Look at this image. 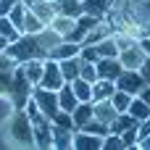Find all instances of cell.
Instances as JSON below:
<instances>
[{
	"label": "cell",
	"mask_w": 150,
	"mask_h": 150,
	"mask_svg": "<svg viewBox=\"0 0 150 150\" xmlns=\"http://www.w3.org/2000/svg\"><path fill=\"white\" fill-rule=\"evenodd\" d=\"M74 150H103V137L84 129H74Z\"/></svg>",
	"instance_id": "obj_9"
},
{
	"label": "cell",
	"mask_w": 150,
	"mask_h": 150,
	"mask_svg": "<svg viewBox=\"0 0 150 150\" xmlns=\"http://www.w3.org/2000/svg\"><path fill=\"white\" fill-rule=\"evenodd\" d=\"M63 84H66V79H63L61 63L53 61V58H45V71H42L40 87H45V90H61Z\"/></svg>",
	"instance_id": "obj_7"
},
{
	"label": "cell",
	"mask_w": 150,
	"mask_h": 150,
	"mask_svg": "<svg viewBox=\"0 0 150 150\" xmlns=\"http://www.w3.org/2000/svg\"><path fill=\"white\" fill-rule=\"evenodd\" d=\"M140 74L145 76V82L150 84V55L145 58V61H142V66H140Z\"/></svg>",
	"instance_id": "obj_39"
},
{
	"label": "cell",
	"mask_w": 150,
	"mask_h": 150,
	"mask_svg": "<svg viewBox=\"0 0 150 150\" xmlns=\"http://www.w3.org/2000/svg\"><path fill=\"white\" fill-rule=\"evenodd\" d=\"M111 3L113 0H82V8L87 16H95V18H105L108 11H111Z\"/></svg>",
	"instance_id": "obj_15"
},
{
	"label": "cell",
	"mask_w": 150,
	"mask_h": 150,
	"mask_svg": "<svg viewBox=\"0 0 150 150\" xmlns=\"http://www.w3.org/2000/svg\"><path fill=\"white\" fill-rule=\"evenodd\" d=\"M129 113H132L134 119H140V121H142V119H148V116H150V105L140 98V95H134V98H132V103H129Z\"/></svg>",
	"instance_id": "obj_27"
},
{
	"label": "cell",
	"mask_w": 150,
	"mask_h": 150,
	"mask_svg": "<svg viewBox=\"0 0 150 150\" xmlns=\"http://www.w3.org/2000/svg\"><path fill=\"white\" fill-rule=\"evenodd\" d=\"M79 42H71V40H61L50 53H47V58H53V61H66V58H74V55H79Z\"/></svg>",
	"instance_id": "obj_11"
},
{
	"label": "cell",
	"mask_w": 150,
	"mask_h": 150,
	"mask_svg": "<svg viewBox=\"0 0 150 150\" xmlns=\"http://www.w3.org/2000/svg\"><path fill=\"white\" fill-rule=\"evenodd\" d=\"M137 148H142V150H150V134L145 137V140H142V142H140V145H137Z\"/></svg>",
	"instance_id": "obj_43"
},
{
	"label": "cell",
	"mask_w": 150,
	"mask_h": 150,
	"mask_svg": "<svg viewBox=\"0 0 150 150\" xmlns=\"http://www.w3.org/2000/svg\"><path fill=\"white\" fill-rule=\"evenodd\" d=\"M18 66H21L24 76H26V82L32 87H37L40 79H42V71H45V61H26V63H18Z\"/></svg>",
	"instance_id": "obj_14"
},
{
	"label": "cell",
	"mask_w": 150,
	"mask_h": 150,
	"mask_svg": "<svg viewBox=\"0 0 150 150\" xmlns=\"http://www.w3.org/2000/svg\"><path fill=\"white\" fill-rule=\"evenodd\" d=\"M108 16L116 32H132L140 40L150 26V0H113Z\"/></svg>",
	"instance_id": "obj_1"
},
{
	"label": "cell",
	"mask_w": 150,
	"mask_h": 150,
	"mask_svg": "<svg viewBox=\"0 0 150 150\" xmlns=\"http://www.w3.org/2000/svg\"><path fill=\"white\" fill-rule=\"evenodd\" d=\"M95 47H98L100 58H119V45H116L113 34L111 37H103L100 42H95Z\"/></svg>",
	"instance_id": "obj_25"
},
{
	"label": "cell",
	"mask_w": 150,
	"mask_h": 150,
	"mask_svg": "<svg viewBox=\"0 0 150 150\" xmlns=\"http://www.w3.org/2000/svg\"><path fill=\"white\" fill-rule=\"evenodd\" d=\"M8 45H11V40H8V37H3V34H0V50H8Z\"/></svg>",
	"instance_id": "obj_42"
},
{
	"label": "cell",
	"mask_w": 150,
	"mask_h": 150,
	"mask_svg": "<svg viewBox=\"0 0 150 150\" xmlns=\"http://www.w3.org/2000/svg\"><path fill=\"white\" fill-rule=\"evenodd\" d=\"M50 121H53V124H58V127H66V129H76V124H74V119H71V113H69V111H58Z\"/></svg>",
	"instance_id": "obj_33"
},
{
	"label": "cell",
	"mask_w": 150,
	"mask_h": 150,
	"mask_svg": "<svg viewBox=\"0 0 150 150\" xmlns=\"http://www.w3.org/2000/svg\"><path fill=\"white\" fill-rule=\"evenodd\" d=\"M55 11L61 16H71V18H79L84 13L82 8V0H55Z\"/></svg>",
	"instance_id": "obj_20"
},
{
	"label": "cell",
	"mask_w": 150,
	"mask_h": 150,
	"mask_svg": "<svg viewBox=\"0 0 150 150\" xmlns=\"http://www.w3.org/2000/svg\"><path fill=\"white\" fill-rule=\"evenodd\" d=\"M53 148L58 150H74V129L53 124Z\"/></svg>",
	"instance_id": "obj_12"
},
{
	"label": "cell",
	"mask_w": 150,
	"mask_h": 150,
	"mask_svg": "<svg viewBox=\"0 0 150 150\" xmlns=\"http://www.w3.org/2000/svg\"><path fill=\"white\" fill-rule=\"evenodd\" d=\"M0 34H3V37H8L11 42L21 37V32L16 29V24H13V21H11L8 16H0Z\"/></svg>",
	"instance_id": "obj_29"
},
{
	"label": "cell",
	"mask_w": 150,
	"mask_h": 150,
	"mask_svg": "<svg viewBox=\"0 0 150 150\" xmlns=\"http://www.w3.org/2000/svg\"><path fill=\"white\" fill-rule=\"evenodd\" d=\"M82 129H84V132H90V134L105 137V134L111 132V124H105V121H100V119H95V116H92V119H90V121H87V124H84Z\"/></svg>",
	"instance_id": "obj_28"
},
{
	"label": "cell",
	"mask_w": 150,
	"mask_h": 150,
	"mask_svg": "<svg viewBox=\"0 0 150 150\" xmlns=\"http://www.w3.org/2000/svg\"><path fill=\"white\" fill-rule=\"evenodd\" d=\"M45 26H47V24H45V21H42V18H40V16L32 11V8H26V13H24V26H21V34H24V32H29V34H37V32H42Z\"/></svg>",
	"instance_id": "obj_21"
},
{
	"label": "cell",
	"mask_w": 150,
	"mask_h": 150,
	"mask_svg": "<svg viewBox=\"0 0 150 150\" xmlns=\"http://www.w3.org/2000/svg\"><path fill=\"white\" fill-rule=\"evenodd\" d=\"M16 3H18V0H0V16H8Z\"/></svg>",
	"instance_id": "obj_38"
},
{
	"label": "cell",
	"mask_w": 150,
	"mask_h": 150,
	"mask_svg": "<svg viewBox=\"0 0 150 150\" xmlns=\"http://www.w3.org/2000/svg\"><path fill=\"white\" fill-rule=\"evenodd\" d=\"M79 58L87 61V63H98V61H100V53H98L95 45H82V47H79Z\"/></svg>",
	"instance_id": "obj_32"
},
{
	"label": "cell",
	"mask_w": 150,
	"mask_h": 150,
	"mask_svg": "<svg viewBox=\"0 0 150 150\" xmlns=\"http://www.w3.org/2000/svg\"><path fill=\"white\" fill-rule=\"evenodd\" d=\"M61 63V71H63V79L66 82H74L79 74H82V58L74 55V58H66V61H58Z\"/></svg>",
	"instance_id": "obj_18"
},
{
	"label": "cell",
	"mask_w": 150,
	"mask_h": 150,
	"mask_svg": "<svg viewBox=\"0 0 150 150\" xmlns=\"http://www.w3.org/2000/svg\"><path fill=\"white\" fill-rule=\"evenodd\" d=\"M58 105H61V111H74L76 105H79V98L74 95V90H71V82H66L61 90H58Z\"/></svg>",
	"instance_id": "obj_17"
},
{
	"label": "cell",
	"mask_w": 150,
	"mask_h": 150,
	"mask_svg": "<svg viewBox=\"0 0 150 150\" xmlns=\"http://www.w3.org/2000/svg\"><path fill=\"white\" fill-rule=\"evenodd\" d=\"M32 100L37 103V108L45 113V116H55L58 111H61V105H58V90H45V87H34L32 90Z\"/></svg>",
	"instance_id": "obj_5"
},
{
	"label": "cell",
	"mask_w": 150,
	"mask_h": 150,
	"mask_svg": "<svg viewBox=\"0 0 150 150\" xmlns=\"http://www.w3.org/2000/svg\"><path fill=\"white\" fill-rule=\"evenodd\" d=\"M5 53L13 58V63L45 61V58H47V47L42 45L40 34H29V32H24L18 40H13V42L8 45V50H5Z\"/></svg>",
	"instance_id": "obj_2"
},
{
	"label": "cell",
	"mask_w": 150,
	"mask_h": 150,
	"mask_svg": "<svg viewBox=\"0 0 150 150\" xmlns=\"http://www.w3.org/2000/svg\"><path fill=\"white\" fill-rule=\"evenodd\" d=\"M92 116L100 119V121H105V124H113V119L119 116V111L113 108L111 100H95L92 103Z\"/></svg>",
	"instance_id": "obj_13"
},
{
	"label": "cell",
	"mask_w": 150,
	"mask_h": 150,
	"mask_svg": "<svg viewBox=\"0 0 150 150\" xmlns=\"http://www.w3.org/2000/svg\"><path fill=\"white\" fill-rule=\"evenodd\" d=\"M140 98H142V100H145V103L150 105V84H145V87H142V92H140Z\"/></svg>",
	"instance_id": "obj_40"
},
{
	"label": "cell",
	"mask_w": 150,
	"mask_h": 150,
	"mask_svg": "<svg viewBox=\"0 0 150 150\" xmlns=\"http://www.w3.org/2000/svg\"><path fill=\"white\" fill-rule=\"evenodd\" d=\"M24 13H26V5H24V0H18L16 5H13V11L8 13V18L16 24V29L21 32V26H24Z\"/></svg>",
	"instance_id": "obj_31"
},
{
	"label": "cell",
	"mask_w": 150,
	"mask_h": 150,
	"mask_svg": "<svg viewBox=\"0 0 150 150\" xmlns=\"http://www.w3.org/2000/svg\"><path fill=\"white\" fill-rule=\"evenodd\" d=\"M32 84L26 82V76H24V71H21V66L16 63V69H13V76H11V82H8V95H11V100H13V105L16 108H26V103H29V98H32Z\"/></svg>",
	"instance_id": "obj_3"
},
{
	"label": "cell",
	"mask_w": 150,
	"mask_h": 150,
	"mask_svg": "<svg viewBox=\"0 0 150 150\" xmlns=\"http://www.w3.org/2000/svg\"><path fill=\"white\" fill-rule=\"evenodd\" d=\"M145 58H148V53L142 50L140 40H137L134 45H129V47L119 50V61H121V66H124V69H140Z\"/></svg>",
	"instance_id": "obj_8"
},
{
	"label": "cell",
	"mask_w": 150,
	"mask_h": 150,
	"mask_svg": "<svg viewBox=\"0 0 150 150\" xmlns=\"http://www.w3.org/2000/svg\"><path fill=\"white\" fill-rule=\"evenodd\" d=\"M140 45H142V50L150 55V34H148V37H140Z\"/></svg>",
	"instance_id": "obj_41"
},
{
	"label": "cell",
	"mask_w": 150,
	"mask_h": 150,
	"mask_svg": "<svg viewBox=\"0 0 150 150\" xmlns=\"http://www.w3.org/2000/svg\"><path fill=\"white\" fill-rule=\"evenodd\" d=\"M148 134H150V116H148V119H142V121H140V127H137V145H140Z\"/></svg>",
	"instance_id": "obj_37"
},
{
	"label": "cell",
	"mask_w": 150,
	"mask_h": 150,
	"mask_svg": "<svg viewBox=\"0 0 150 150\" xmlns=\"http://www.w3.org/2000/svg\"><path fill=\"white\" fill-rule=\"evenodd\" d=\"M137 127H140V124L129 127V129L121 134V140H124V145H127V148H137Z\"/></svg>",
	"instance_id": "obj_35"
},
{
	"label": "cell",
	"mask_w": 150,
	"mask_h": 150,
	"mask_svg": "<svg viewBox=\"0 0 150 150\" xmlns=\"http://www.w3.org/2000/svg\"><path fill=\"white\" fill-rule=\"evenodd\" d=\"M145 84H148V82H145V76L140 74V69H124V71L119 74V79H116V87L124 90V92H129V95H140Z\"/></svg>",
	"instance_id": "obj_6"
},
{
	"label": "cell",
	"mask_w": 150,
	"mask_h": 150,
	"mask_svg": "<svg viewBox=\"0 0 150 150\" xmlns=\"http://www.w3.org/2000/svg\"><path fill=\"white\" fill-rule=\"evenodd\" d=\"M11 137L18 145H29V148L34 145V129H32V119H29L26 108H18L16 116L11 119Z\"/></svg>",
	"instance_id": "obj_4"
},
{
	"label": "cell",
	"mask_w": 150,
	"mask_h": 150,
	"mask_svg": "<svg viewBox=\"0 0 150 150\" xmlns=\"http://www.w3.org/2000/svg\"><path fill=\"white\" fill-rule=\"evenodd\" d=\"M71 119H74V124H76V129H82L90 119H92V100H87V103H79L74 111H71Z\"/></svg>",
	"instance_id": "obj_23"
},
{
	"label": "cell",
	"mask_w": 150,
	"mask_h": 150,
	"mask_svg": "<svg viewBox=\"0 0 150 150\" xmlns=\"http://www.w3.org/2000/svg\"><path fill=\"white\" fill-rule=\"evenodd\" d=\"M124 140H121V134H116V132H108L105 137H103V150H124Z\"/></svg>",
	"instance_id": "obj_30"
},
{
	"label": "cell",
	"mask_w": 150,
	"mask_h": 150,
	"mask_svg": "<svg viewBox=\"0 0 150 150\" xmlns=\"http://www.w3.org/2000/svg\"><path fill=\"white\" fill-rule=\"evenodd\" d=\"M74 24H76V18H71V16H61V13H55V18L47 24V26H53L61 37H69L71 32H74Z\"/></svg>",
	"instance_id": "obj_22"
},
{
	"label": "cell",
	"mask_w": 150,
	"mask_h": 150,
	"mask_svg": "<svg viewBox=\"0 0 150 150\" xmlns=\"http://www.w3.org/2000/svg\"><path fill=\"white\" fill-rule=\"evenodd\" d=\"M113 92H116V82L113 79H98L92 84V103L95 100H111Z\"/></svg>",
	"instance_id": "obj_16"
},
{
	"label": "cell",
	"mask_w": 150,
	"mask_h": 150,
	"mask_svg": "<svg viewBox=\"0 0 150 150\" xmlns=\"http://www.w3.org/2000/svg\"><path fill=\"white\" fill-rule=\"evenodd\" d=\"M79 76L87 79V82H92V84L100 79V76H98V66H95V63H87V61H82V74H79Z\"/></svg>",
	"instance_id": "obj_34"
},
{
	"label": "cell",
	"mask_w": 150,
	"mask_h": 150,
	"mask_svg": "<svg viewBox=\"0 0 150 150\" xmlns=\"http://www.w3.org/2000/svg\"><path fill=\"white\" fill-rule=\"evenodd\" d=\"M132 98H134V95H129V92H124V90H119V87H116V92L111 95V103H113V108H116L119 113H127V111H129Z\"/></svg>",
	"instance_id": "obj_26"
},
{
	"label": "cell",
	"mask_w": 150,
	"mask_h": 150,
	"mask_svg": "<svg viewBox=\"0 0 150 150\" xmlns=\"http://www.w3.org/2000/svg\"><path fill=\"white\" fill-rule=\"evenodd\" d=\"M95 66H98V76H100V79H113V82H116L119 74L124 71V66H121L119 58H100Z\"/></svg>",
	"instance_id": "obj_10"
},
{
	"label": "cell",
	"mask_w": 150,
	"mask_h": 150,
	"mask_svg": "<svg viewBox=\"0 0 150 150\" xmlns=\"http://www.w3.org/2000/svg\"><path fill=\"white\" fill-rule=\"evenodd\" d=\"M34 3H37V0H24V5H26V8H29V5H34Z\"/></svg>",
	"instance_id": "obj_44"
},
{
	"label": "cell",
	"mask_w": 150,
	"mask_h": 150,
	"mask_svg": "<svg viewBox=\"0 0 150 150\" xmlns=\"http://www.w3.org/2000/svg\"><path fill=\"white\" fill-rule=\"evenodd\" d=\"M13 69H16L13 58H11L5 50H0V76H3V74H8V71H13Z\"/></svg>",
	"instance_id": "obj_36"
},
{
	"label": "cell",
	"mask_w": 150,
	"mask_h": 150,
	"mask_svg": "<svg viewBox=\"0 0 150 150\" xmlns=\"http://www.w3.org/2000/svg\"><path fill=\"white\" fill-rule=\"evenodd\" d=\"M29 8H32L45 24H50V21L55 18V13H58V11H55V0H37V3L29 5Z\"/></svg>",
	"instance_id": "obj_19"
},
{
	"label": "cell",
	"mask_w": 150,
	"mask_h": 150,
	"mask_svg": "<svg viewBox=\"0 0 150 150\" xmlns=\"http://www.w3.org/2000/svg\"><path fill=\"white\" fill-rule=\"evenodd\" d=\"M71 90H74V95L79 98V103H87V100H92V82H87V79L76 76V79L71 82Z\"/></svg>",
	"instance_id": "obj_24"
}]
</instances>
